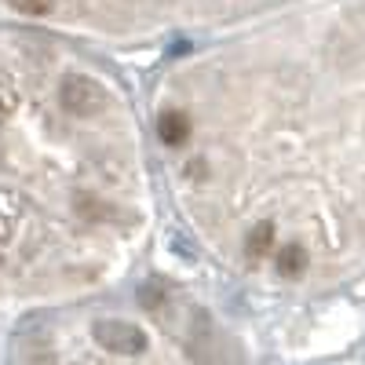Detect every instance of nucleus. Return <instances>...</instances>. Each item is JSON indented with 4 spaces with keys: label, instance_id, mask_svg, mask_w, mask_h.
<instances>
[{
    "label": "nucleus",
    "instance_id": "1",
    "mask_svg": "<svg viewBox=\"0 0 365 365\" xmlns=\"http://www.w3.org/2000/svg\"><path fill=\"white\" fill-rule=\"evenodd\" d=\"M143 106L161 194L223 278L278 299L365 285V0L190 44Z\"/></svg>",
    "mask_w": 365,
    "mask_h": 365
},
{
    "label": "nucleus",
    "instance_id": "2",
    "mask_svg": "<svg viewBox=\"0 0 365 365\" xmlns=\"http://www.w3.org/2000/svg\"><path fill=\"white\" fill-rule=\"evenodd\" d=\"M146 106L77 41L0 22V318L139 278L161 230Z\"/></svg>",
    "mask_w": 365,
    "mask_h": 365
},
{
    "label": "nucleus",
    "instance_id": "3",
    "mask_svg": "<svg viewBox=\"0 0 365 365\" xmlns=\"http://www.w3.org/2000/svg\"><path fill=\"white\" fill-rule=\"evenodd\" d=\"M4 365H252L230 314L194 285L132 278L11 325Z\"/></svg>",
    "mask_w": 365,
    "mask_h": 365
},
{
    "label": "nucleus",
    "instance_id": "4",
    "mask_svg": "<svg viewBox=\"0 0 365 365\" xmlns=\"http://www.w3.org/2000/svg\"><path fill=\"white\" fill-rule=\"evenodd\" d=\"M303 0H0V22L34 26L84 48L205 44Z\"/></svg>",
    "mask_w": 365,
    "mask_h": 365
}]
</instances>
